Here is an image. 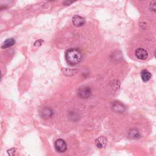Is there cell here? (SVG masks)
<instances>
[{
	"mask_svg": "<svg viewBox=\"0 0 156 156\" xmlns=\"http://www.w3.org/2000/svg\"><path fill=\"white\" fill-rule=\"evenodd\" d=\"M82 52L77 48H69L65 52V59L70 65H76L82 60Z\"/></svg>",
	"mask_w": 156,
	"mask_h": 156,
	"instance_id": "obj_1",
	"label": "cell"
},
{
	"mask_svg": "<svg viewBox=\"0 0 156 156\" xmlns=\"http://www.w3.org/2000/svg\"><path fill=\"white\" fill-rule=\"evenodd\" d=\"M77 95L80 98L87 99L90 98L91 94V90L90 87L83 85L80 87L77 90Z\"/></svg>",
	"mask_w": 156,
	"mask_h": 156,
	"instance_id": "obj_2",
	"label": "cell"
},
{
	"mask_svg": "<svg viewBox=\"0 0 156 156\" xmlns=\"http://www.w3.org/2000/svg\"><path fill=\"white\" fill-rule=\"evenodd\" d=\"M54 147L57 152L62 153L67 150V144L65 140L62 138H59L54 142Z\"/></svg>",
	"mask_w": 156,
	"mask_h": 156,
	"instance_id": "obj_3",
	"label": "cell"
},
{
	"mask_svg": "<svg viewBox=\"0 0 156 156\" xmlns=\"http://www.w3.org/2000/svg\"><path fill=\"white\" fill-rule=\"evenodd\" d=\"M112 109L116 113H122L126 110L125 105L119 101H115L111 104Z\"/></svg>",
	"mask_w": 156,
	"mask_h": 156,
	"instance_id": "obj_4",
	"label": "cell"
},
{
	"mask_svg": "<svg viewBox=\"0 0 156 156\" xmlns=\"http://www.w3.org/2000/svg\"><path fill=\"white\" fill-rule=\"evenodd\" d=\"M72 22L74 26H76L77 27H80L83 26L85 24V20L83 17H82L80 15H76L73 16V18L72 19Z\"/></svg>",
	"mask_w": 156,
	"mask_h": 156,
	"instance_id": "obj_5",
	"label": "cell"
},
{
	"mask_svg": "<svg viewBox=\"0 0 156 156\" xmlns=\"http://www.w3.org/2000/svg\"><path fill=\"white\" fill-rule=\"evenodd\" d=\"M135 54L136 58L140 60H146L148 56V54L146 50L141 48L136 49L135 52Z\"/></svg>",
	"mask_w": 156,
	"mask_h": 156,
	"instance_id": "obj_6",
	"label": "cell"
},
{
	"mask_svg": "<svg viewBox=\"0 0 156 156\" xmlns=\"http://www.w3.org/2000/svg\"><path fill=\"white\" fill-rule=\"evenodd\" d=\"M40 114L42 118L44 119H48L52 116V115H54V111L51 108L49 107H45L41 110Z\"/></svg>",
	"mask_w": 156,
	"mask_h": 156,
	"instance_id": "obj_7",
	"label": "cell"
},
{
	"mask_svg": "<svg viewBox=\"0 0 156 156\" xmlns=\"http://www.w3.org/2000/svg\"><path fill=\"white\" fill-rule=\"evenodd\" d=\"M15 40L13 38H7L6 40H5L2 46H1V48L2 49H5L9 47H11L12 46H13L15 44Z\"/></svg>",
	"mask_w": 156,
	"mask_h": 156,
	"instance_id": "obj_8",
	"label": "cell"
},
{
	"mask_svg": "<svg viewBox=\"0 0 156 156\" xmlns=\"http://www.w3.org/2000/svg\"><path fill=\"white\" fill-rule=\"evenodd\" d=\"M141 77L143 82H147L151 77V73L146 69H144L141 72Z\"/></svg>",
	"mask_w": 156,
	"mask_h": 156,
	"instance_id": "obj_9",
	"label": "cell"
},
{
	"mask_svg": "<svg viewBox=\"0 0 156 156\" xmlns=\"http://www.w3.org/2000/svg\"><path fill=\"white\" fill-rule=\"evenodd\" d=\"M106 144V140L104 137L101 136L98 138L96 141V144L98 147H102Z\"/></svg>",
	"mask_w": 156,
	"mask_h": 156,
	"instance_id": "obj_10",
	"label": "cell"
},
{
	"mask_svg": "<svg viewBox=\"0 0 156 156\" xmlns=\"http://www.w3.org/2000/svg\"><path fill=\"white\" fill-rule=\"evenodd\" d=\"M129 136L132 138H138L140 137V134L136 129H132L129 132Z\"/></svg>",
	"mask_w": 156,
	"mask_h": 156,
	"instance_id": "obj_11",
	"label": "cell"
},
{
	"mask_svg": "<svg viewBox=\"0 0 156 156\" xmlns=\"http://www.w3.org/2000/svg\"><path fill=\"white\" fill-rule=\"evenodd\" d=\"M150 7H151V10L155 12V1H154L152 2H151L150 4Z\"/></svg>",
	"mask_w": 156,
	"mask_h": 156,
	"instance_id": "obj_12",
	"label": "cell"
},
{
	"mask_svg": "<svg viewBox=\"0 0 156 156\" xmlns=\"http://www.w3.org/2000/svg\"><path fill=\"white\" fill-rule=\"evenodd\" d=\"M5 9V7H0V10H3V9Z\"/></svg>",
	"mask_w": 156,
	"mask_h": 156,
	"instance_id": "obj_13",
	"label": "cell"
},
{
	"mask_svg": "<svg viewBox=\"0 0 156 156\" xmlns=\"http://www.w3.org/2000/svg\"><path fill=\"white\" fill-rule=\"evenodd\" d=\"M1 78H2V74H1V73L0 71V80L1 79Z\"/></svg>",
	"mask_w": 156,
	"mask_h": 156,
	"instance_id": "obj_14",
	"label": "cell"
}]
</instances>
